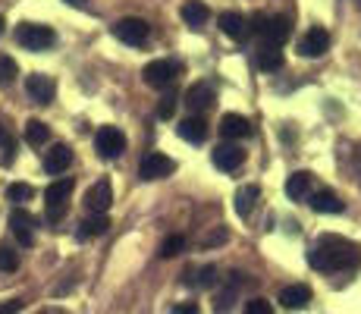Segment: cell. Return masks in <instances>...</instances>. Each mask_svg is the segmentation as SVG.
<instances>
[{
	"label": "cell",
	"instance_id": "cell-16",
	"mask_svg": "<svg viewBox=\"0 0 361 314\" xmlns=\"http://www.w3.org/2000/svg\"><path fill=\"white\" fill-rule=\"evenodd\" d=\"M69 164H73V148H69V145H54L51 151H44V170L51 173V176L66 173Z\"/></svg>",
	"mask_w": 361,
	"mask_h": 314
},
{
	"label": "cell",
	"instance_id": "cell-3",
	"mask_svg": "<svg viewBox=\"0 0 361 314\" xmlns=\"http://www.w3.org/2000/svg\"><path fill=\"white\" fill-rule=\"evenodd\" d=\"M57 41L51 25H38V23H23L16 29V44L25 51H47V47Z\"/></svg>",
	"mask_w": 361,
	"mask_h": 314
},
{
	"label": "cell",
	"instance_id": "cell-29",
	"mask_svg": "<svg viewBox=\"0 0 361 314\" xmlns=\"http://www.w3.org/2000/svg\"><path fill=\"white\" fill-rule=\"evenodd\" d=\"M0 151H4V164H13V151H16V138H13L10 126L0 123Z\"/></svg>",
	"mask_w": 361,
	"mask_h": 314
},
{
	"label": "cell",
	"instance_id": "cell-28",
	"mask_svg": "<svg viewBox=\"0 0 361 314\" xmlns=\"http://www.w3.org/2000/svg\"><path fill=\"white\" fill-rule=\"evenodd\" d=\"M6 198L16 201V205H23V201L35 198V188L29 183H10V186H6Z\"/></svg>",
	"mask_w": 361,
	"mask_h": 314
},
{
	"label": "cell",
	"instance_id": "cell-30",
	"mask_svg": "<svg viewBox=\"0 0 361 314\" xmlns=\"http://www.w3.org/2000/svg\"><path fill=\"white\" fill-rule=\"evenodd\" d=\"M183 248H185V236H166V239L161 242V251H157V255L161 258H176Z\"/></svg>",
	"mask_w": 361,
	"mask_h": 314
},
{
	"label": "cell",
	"instance_id": "cell-11",
	"mask_svg": "<svg viewBox=\"0 0 361 314\" xmlns=\"http://www.w3.org/2000/svg\"><path fill=\"white\" fill-rule=\"evenodd\" d=\"M10 229H13V236H16V242L23 248H29L35 242V217L25 211V207H16V211L10 214Z\"/></svg>",
	"mask_w": 361,
	"mask_h": 314
},
{
	"label": "cell",
	"instance_id": "cell-36",
	"mask_svg": "<svg viewBox=\"0 0 361 314\" xmlns=\"http://www.w3.org/2000/svg\"><path fill=\"white\" fill-rule=\"evenodd\" d=\"M25 308L23 298H10V302H0V314H19Z\"/></svg>",
	"mask_w": 361,
	"mask_h": 314
},
{
	"label": "cell",
	"instance_id": "cell-12",
	"mask_svg": "<svg viewBox=\"0 0 361 314\" xmlns=\"http://www.w3.org/2000/svg\"><path fill=\"white\" fill-rule=\"evenodd\" d=\"M25 92H29V97L35 104H51L54 95H57V85H54L51 76L44 73H32L29 79H25Z\"/></svg>",
	"mask_w": 361,
	"mask_h": 314
},
{
	"label": "cell",
	"instance_id": "cell-7",
	"mask_svg": "<svg viewBox=\"0 0 361 314\" xmlns=\"http://www.w3.org/2000/svg\"><path fill=\"white\" fill-rule=\"evenodd\" d=\"M94 148H98V155L104 160H114L126 151V135H123L116 126H101V129L94 132Z\"/></svg>",
	"mask_w": 361,
	"mask_h": 314
},
{
	"label": "cell",
	"instance_id": "cell-27",
	"mask_svg": "<svg viewBox=\"0 0 361 314\" xmlns=\"http://www.w3.org/2000/svg\"><path fill=\"white\" fill-rule=\"evenodd\" d=\"M47 138H51V129H47V123H41V120H29V123H25V142H29V145L41 148Z\"/></svg>",
	"mask_w": 361,
	"mask_h": 314
},
{
	"label": "cell",
	"instance_id": "cell-20",
	"mask_svg": "<svg viewBox=\"0 0 361 314\" xmlns=\"http://www.w3.org/2000/svg\"><path fill=\"white\" fill-rule=\"evenodd\" d=\"M179 138H185V142L192 145H201L207 138V123L204 116H185L183 123H179Z\"/></svg>",
	"mask_w": 361,
	"mask_h": 314
},
{
	"label": "cell",
	"instance_id": "cell-1",
	"mask_svg": "<svg viewBox=\"0 0 361 314\" xmlns=\"http://www.w3.org/2000/svg\"><path fill=\"white\" fill-rule=\"evenodd\" d=\"M308 264L321 274H336V270H355L361 264V248L343 236H321L308 251Z\"/></svg>",
	"mask_w": 361,
	"mask_h": 314
},
{
	"label": "cell",
	"instance_id": "cell-23",
	"mask_svg": "<svg viewBox=\"0 0 361 314\" xmlns=\"http://www.w3.org/2000/svg\"><path fill=\"white\" fill-rule=\"evenodd\" d=\"M308 192H311V173L308 170H295L293 176L286 179V195L293 201H302V198H308Z\"/></svg>",
	"mask_w": 361,
	"mask_h": 314
},
{
	"label": "cell",
	"instance_id": "cell-18",
	"mask_svg": "<svg viewBox=\"0 0 361 314\" xmlns=\"http://www.w3.org/2000/svg\"><path fill=\"white\" fill-rule=\"evenodd\" d=\"M308 205L314 207L317 214H343L345 211V201L339 198L336 192H330V188H321V192H314Z\"/></svg>",
	"mask_w": 361,
	"mask_h": 314
},
{
	"label": "cell",
	"instance_id": "cell-34",
	"mask_svg": "<svg viewBox=\"0 0 361 314\" xmlns=\"http://www.w3.org/2000/svg\"><path fill=\"white\" fill-rule=\"evenodd\" d=\"M195 286H214L217 283V267H214V264H207V267H201L198 270V280H192Z\"/></svg>",
	"mask_w": 361,
	"mask_h": 314
},
{
	"label": "cell",
	"instance_id": "cell-19",
	"mask_svg": "<svg viewBox=\"0 0 361 314\" xmlns=\"http://www.w3.org/2000/svg\"><path fill=\"white\" fill-rule=\"evenodd\" d=\"M242 148H235V145H217L214 148V155H211V160H214V167L217 170H224V173H233L235 167L242 164Z\"/></svg>",
	"mask_w": 361,
	"mask_h": 314
},
{
	"label": "cell",
	"instance_id": "cell-40",
	"mask_svg": "<svg viewBox=\"0 0 361 314\" xmlns=\"http://www.w3.org/2000/svg\"><path fill=\"white\" fill-rule=\"evenodd\" d=\"M0 35H4V19H0Z\"/></svg>",
	"mask_w": 361,
	"mask_h": 314
},
{
	"label": "cell",
	"instance_id": "cell-15",
	"mask_svg": "<svg viewBox=\"0 0 361 314\" xmlns=\"http://www.w3.org/2000/svg\"><path fill=\"white\" fill-rule=\"evenodd\" d=\"M217 25L224 29L226 38H233V41H248V35H252V29H248V19L242 16V13H220Z\"/></svg>",
	"mask_w": 361,
	"mask_h": 314
},
{
	"label": "cell",
	"instance_id": "cell-32",
	"mask_svg": "<svg viewBox=\"0 0 361 314\" xmlns=\"http://www.w3.org/2000/svg\"><path fill=\"white\" fill-rule=\"evenodd\" d=\"M19 267V255L16 248L10 246H0V270H6V274H13V270Z\"/></svg>",
	"mask_w": 361,
	"mask_h": 314
},
{
	"label": "cell",
	"instance_id": "cell-14",
	"mask_svg": "<svg viewBox=\"0 0 361 314\" xmlns=\"http://www.w3.org/2000/svg\"><path fill=\"white\" fill-rule=\"evenodd\" d=\"M245 274H230V280H226V286H220L217 289V296H214V314H230L233 311V302H235V296H239V286L245 283L242 280Z\"/></svg>",
	"mask_w": 361,
	"mask_h": 314
},
{
	"label": "cell",
	"instance_id": "cell-33",
	"mask_svg": "<svg viewBox=\"0 0 361 314\" xmlns=\"http://www.w3.org/2000/svg\"><path fill=\"white\" fill-rule=\"evenodd\" d=\"M173 114H176V92H166L157 104V120H170Z\"/></svg>",
	"mask_w": 361,
	"mask_h": 314
},
{
	"label": "cell",
	"instance_id": "cell-24",
	"mask_svg": "<svg viewBox=\"0 0 361 314\" xmlns=\"http://www.w3.org/2000/svg\"><path fill=\"white\" fill-rule=\"evenodd\" d=\"M179 16H183L185 25H192V29H201V25L207 23V16H211V13H207V6L201 4V0H189V4L179 10Z\"/></svg>",
	"mask_w": 361,
	"mask_h": 314
},
{
	"label": "cell",
	"instance_id": "cell-6",
	"mask_svg": "<svg viewBox=\"0 0 361 314\" xmlns=\"http://www.w3.org/2000/svg\"><path fill=\"white\" fill-rule=\"evenodd\" d=\"M176 170V160L161 155V151H148V155L142 157V164H138V176L145 179V183H154V179H166L170 173Z\"/></svg>",
	"mask_w": 361,
	"mask_h": 314
},
{
	"label": "cell",
	"instance_id": "cell-31",
	"mask_svg": "<svg viewBox=\"0 0 361 314\" xmlns=\"http://www.w3.org/2000/svg\"><path fill=\"white\" fill-rule=\"evenodd\" d=\"M19 76V66L13 57H6V54H0V85H10L13 79Z\"/></svg>",
	"mask_w": 361,
	"mask_h": 314
},
{
	"label": "cell",
	"instance_id": "cell-5",
	"mask_svg": "<svg viewBox=\"0 0 361 314\" xmlns=\"http://www.w3.org/2000/svg\"><path fill=\"white\" fill-rule=\"evenodd\" d=\"M151 35V25L138 16H123L120 23L114 25V38L123 41V44H132V47H142Z\"/></svg>",
	"mask_w": 361,
	"mask_h": 314
},
{
	"label": "cell",
	"instance_id": "cell-2",
	"mask_svg": "<svg viewBox=\"0 0 361 314\" xmlns=\"http://www.w3.org/2000/svg\"><path fill=\"white\" fill-rule=\"evenodd\" d=\"M73 179L63 176V179H54L51 186L44 188V205H47V220L51 223H57V220H63V214H66V205H69V195H73Z\"/></svg>",
	"mask_w": 361,
	"mask_h": 314
},
{
	"label": "cell",
	"instance_id": "cell-9",
	"mask_svg": "<svg viewBox=\"0 0 361 314\" xmlns=\"http://www.w3.org/2000/svg\"><path fill=\"white\" fill-rule=\"evenodd\" d=\"M289 35H293V19H289L286 13H280V16H270L267 25H264V44L283 47L289 41Z\"/></svg>",
	"mask_w": 361,
	"mask_h": 314
},
{
	"label": "cell",
	"instance_id": "cell-38",
	"mask_svg": "<svg viewBox=\"0 0 361 314\" xmlns=\"http://www.w3.org/2000/svg\"><path fill=\"white\" fill-rule=\"evenodd\" d=\"M173 314H198V305L195 302H185V305H176Z\"/></svg>",
	"mask_w": 361,
	"mask_h": 314
},
{
	"label": "cell",
	"instance_id": "cell-22",
	"mask_svg": "<svg viewBox=\"0 0 361 314\" xmlns=\"http://www.w3.org/2000/svg\"><path fill=\"white\" fill-rule=\"evenodd\" d=\"M110 229V220H107V214H88L85 220L79 223V239L85 242V239H92V236H104Z\"/></svg>",
	"mask_w": 361,
	"mask_h": 314
},
{
	"label": "cell",
	"instance_id": "cell-17",
	"mask_svg": "<svg viewBox=\"0 0 361 314\" xmlns=\"http://www.w3.org/2000/svg\"><path fill=\"white\" fill-rule=\"evenodd\" d=\"M280 302H283V308H289V311H302V308H308V302H311V289L305 283H293L280 292Z\"/></svg>",
	"mask_w": 361,
	"mask_h": 314
},
{
	"label": "cell",
	"instance_id": "cell-26",
	"mask_svg": "<svg viewBox=\"0 0 361 314\" xmlns=\"http://www.w3.org/2000/svg\"><path fill=\"white\" fill-rule=\"evenodd\" d=\"M283 51L280 47H270V44H264L261 51H258V69H264V73H276V69H283Z\"/></svg>",
	"mask_w": 361,
	"mask_h": 314
},
{
	"label": "cell",
	"instance_id": "cell-10",
	"mask_svg": "<svg viewBox=\"0 0 361 314\" xmlns=\"http://www.w3.org/2000/svg\"><path fill=\"white\" fill-rule=\"evenodd\" d=\"M110 205H114V188H110L107 179H98L92 188L85 192V207L88 214H107Z\"/></svg>",
	"mask_w": 361,
	"mask_h": 314
},
{
	"label": "cell",
	"instance_id": "cell-35",
	"mask_svg": "<svg viewBox=\"0 0 361 314\" xmlns=\"http://www.w3.org/2000/svg\"><path fill=\"white\" fill-rule=\"evenodd\" d=\"M245 314H274V308L264 298H252V302H245Z\"/></svg>",
	"mask_w": 361,
	"mask_h": 314
},
{
	"label": "cell",
	"instance_id": "cell-37",
	"mask_svg": "<svg viewBox=\"0 0 361 314\" xmlns=\"http://www.w3.org/2000/svg\"><path fill=\"white\" fill-rule=\"evenodd\" d=\"M264 25H267V16H264V13H255V16L248 19V29H252V32H261L264 35Z\"/></svg>",
	"mask_w": 361,
	"mask_h": 314
},
{
	"label": "cell",
	"instance_id": "cell-25",
	"mask_svg": "<svg viewBox=\"0 0 361 314\" xmlns=\"http://www.w3.org/2000/svg\"><path fill=\"white\" fill-rule=\"evenodd\" d=\"M258 198H261L258 186H242L239 192H235V214H239V217H248V214L255 211V201Z\"/></svg>",
	"mask_w": 361,
	"mask_h": 314
},
{
	"label": "cell",
	"instance_id": "cell-39",
	"mask_svg": "<svg viewBox=\"0 0 361 314\" xmlns=\"http://www.w3.org/2000/svg\"><path fill=\"white\" fill-rule=\"evenodd\" d=\"M66 4H73V6H85V0H66Z\"/></svg>",
	"mask_w": 361,
	"mask_h": 314
},
{
	"label": "cell",
	"instance_id": "cell-21",
	"mask_svg": "<svg viewBox=\"0 0 361 314\" xmlns=\"http://www.w3.org/2000/svg\"><path fill=\"white\" fill-rule=\"evenodd\" d=\"M220 132H224L226 138H248L252 135V123L242 114H226L224 120H220Z\"/></svg>",
	"mask_w": 361,
	"mask_h": 314
},
{
	"label": "cell",
	"instance_id": "cell-4",
	"mask_svg": "<svg viewBox=\"0 0 361 314\" xmlns=\"http://www.w3.org/2000/svg\"><path fill=\"white\" fill-rule=\"evenodd\" d=\"M179 73H183V66H179L176 60H151L148 66L142 69L145 82H148L151 88H170L173 82L179 79Z\"/></svg>",
	"mask_w": 361,
	"mask_h": 314
},
{
	"label": "cell",
	"instance_id": "cell-8",
	"mask_svg": "<svg viewBox=\"0 0 361 314\" xmlns=\"http://www.w3.org/2000/svg\"><path fill=\"white\" fill-rule=\"evenodd\" d=\"M217 95H214L211 82H195V85L185 92V107H189V116H201L207 107H214Z\"/></svg>",
	"mask_w": 361,
	"mask_h": 314
},
{
	"label": "cell",
	"instance_id": "cell-13",
	"mask_svg": "<svg viewBox=\"0 0 361 314\" xmlns=\"http://www.w3.org/2000/svg\"><path fill=\"white\" fill-rule=\"evenodd\" d=\"M298 51H302V57H324L330 51V32L321 29V25L305 32V38L298 41Z\"/></svg>",
	"mask_w": 361,
	"mask_h": 314
}]
</instances>
